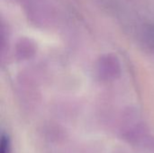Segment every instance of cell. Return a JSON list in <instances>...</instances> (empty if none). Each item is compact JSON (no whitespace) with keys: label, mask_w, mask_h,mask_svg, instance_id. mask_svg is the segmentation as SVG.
Wrapping results in <instances>:
<instances>
[{"label":"cell","mask_w":154,"mask_h":153,"mask_svg":"<svg viewBox=\"0 0 154 153\" xmlns=\"http://www.w3.org/2000/svg\"><path fill=\"white\" fill-rule=\"evenodd\" d=\"M10 151H11L10 140L7 135L3 133L0 141V153H10Z\"/></svg>","instance_id":"cell-1"},{"label":"cell","mask_w":154,"mask_h":153,"mask_svg":"<svg viewBox=\"0 0 154 153\" xmlns=\"http://www.w3.org/2000/svg\"><path fill=\"white\" fill-rule=\"evenodd\" d=\"M148 33L151 37V39L152 40V41L154 42V26H151L148 30Z\"/></svg>","instance_id":"cell-2"}]
</instances>
